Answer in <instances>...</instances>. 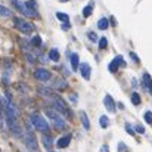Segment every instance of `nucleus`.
<instances>
[{"label": "nucleus", "mask_w": 152, "mask_h": 152, "mask_svg": "<svg viewBox=\"0 0 152 152\" xmlns=\"http://www.w3.org/2000/svg\"><path fill=\"white\" fill-rule=\"evenodd\" d=\"M25 146H27L31 152H37V149H39L36 134H34L33 130H30L28 127H27V130H25Z\"/></svg>", "instance_id": "nucleus-4"}, {"label": "nucleus", "mask_w": 152, "mask_h": 152, "mask_svg": "<svg viewBox=\"0 0 152 152\" xmlns=\"http://www.w3.org/2000/svg\"><path fill=\"white\" fill-rule=\"evenodd\" d=\"M78 69H80V74H81V77L84 80H90V65L87 62L80 64V68Z\"/></svg>", "instance_id": "nucleus-9"}, {"label": "nucleus", "mask_w": 152, "mask_h": 152, "mask_svg": "<svg viewBox=\"0 0 152 152\" xmlns=\"http://www.w3.org/2000/svg\"><path fill=\"white\" fill-rule=\"evenodd\" d=\"M62 1H68V0H62Z\"/></svg>", "instance_id": "nucleus-37"}, {"label": "nucleus", "mask_w": 152, "mask_h": 152, "mask_svg": "<svg viewBox=\"0 0 152 152\" xmlns=\"http://www.w3.org/2000/svg\"><path fill=\"white\" fill-rule=\"evenodd\" d=\"M143 118H145V121H146L148 124H152V112L151 111H146L145 115H143Z\"/></svg>", "instance_id": "nucleus-25"}, {"label": "nucleus", "mask_w": 152, "mask_h": 152, "mask_svg": "<svg viewBox=\"0 0 152 152\" xmlns=\"http://www.w3.org/2000/svg\"><path fill=\"white\" fill-rule=\"evenodd\" d=\"M130 56H132V59L136 62V64H139V58H137V55L136 53H133V52H130Z\"/></svg>", "instance_id": "nucleus-32"}, {"label": "nucleus", "mask_w": 152, "mask_h": 152, "mask_svg": "<svg viewBox=\"0 0 152 152\" xmlns=\"http://www.w3.org/2000/svg\"><path fill=\"white\" fill-rule=\"evenodd\" d=\"M106 46H108V40L105 37H102L101 40H99V48L101 49H106Z\"/></svg>", "instance_id": "nucleus-27"}, {"label": "nucleus", "mask_w": 152, "mask_h": 152, "mask_svg": "<svg viewBox=\"0 0 152 152\" xmlns=\"http://www.w3.org/2000/svg\"><path fill=\"white\" fill-rule=\"evenodd\" d=\"M71 66H72L74 71H77V69L80 68V64H78V55H77V53H72V55H71Z\"/></svg>", "instance_id": "nucleus-16"}, {"label": "nucleus", "mask_w": 152, "mask_h": 152, "mask_svg": "<svg viewBox=\"0 0 152 152\" xmlns=\"http://www.w3.org/2000/svg\"><path fill=\"white\" fill-rule=\"evenodd\" d=\"M92 12H93V3L87 4V6L83 9V16H84V18H89V16L92 15Z\"/></svg>", "instance_id": "nucleus-19"}, {"label": "nucleus", "mask_w": 152, "mask_h": 152, "mask_svg": "<svg viewBox=\"0 0 152 152\" xmlns=\"http://www.w3.org/2000/svg\"><path fill=\"white\" fill-rule=\"evenodd\" d=\"M1 105H3V101L0 99V115H1V112H3V109H1Z\"/></svg>", "instance_id": "nucleus-35"}, {"label": "nucleus", "mask_w": 152, "mask_h": 152, "mask_svg": "<svg viewBox=\"0 0 152 152\" xmlns=\"http://www.w3.org/2000/svg\"><path fill=\"white\" fill-rule=\"evenodd\" d=\"M46 115L50 118L52 124H53V127H55L56 130H64V129H66V124H65V121H64V115L58 114V112L53 111V109H48V111H46Z\"/></svg>", "instance_id": "nucleus-1"}, {"label": "nucleus", "mask_w": 152, "mask_h": 152, "mask_svg": "<svg viewBox=\"0 0 152 152\" xmlns=\"http://www.w3.org/2000/svg\"><path fill=\"white\" fill-rule=\"evenodd\" d=\"M13 25H15V28H18L24 34H30V33L34 31V25L24 21V19H21V18H13Z\"/></svg>", "instance_id": "nucleus-5"}, {"label": "nucleus", "mask_w": 152, "mask_h": 152, "mask_svg": "<svg viewBox=\"0 0 152 152\" xmlns=\"http://www.w3.org/2000/svg\"><path fill=\"white\" fill-rule=\"evenodd\" d=\"M101 152H109V148L105 145V146H102V148H101Z\"/></svg>", "instance_id": "nucleus-34"}, {"label": "nucleus", "mask_w": 152, "mask_h": 152, "mask_svg": "<svg viewBox=\"0 0 152 152\" xmlns=\"http://www.w3.org/2000/svg\"><path fill=\"white\" fill-rule=\"evenodd\" d=\"M87 36H89V39H90L92 42H98V36H96V33H93V31H90V33H89Z\"/></svg>", "instance_id": "nucleus-28"}, {"label": "nucleus", "mask_w": 152, "mask_h": 152, "mask_svg": "<svg viewBox=\"0 0 152 152\" xmlns=\"http://www.w3.org/2000/svg\"><path fill=\"white\" fill-rule=\"evenodd\" d=\"M108 27H109V21H108L106 18H101L99 22H98V28H99V30H106Z\"/></svg>", "instance_id": "nucleus-18"}, {"label": "nucleus", "mask_w": 152, "mask_h": 152, "mask_svg": "<svg viewBox=\"0 0 152 152\" xmlns=\"http://www.w3.org/2000/svg\"><path fill=\"white\" fill-rule=\"evenodd\" d=\"M80 120H81V124H83V127L86 129V130H90V121H89V117H87V114L84 112V111H80Z\"/></svg>", "instance_id": "nucleus-13"}, {"label": "nucleus", "mask_w": 152, "mask_h": 152, "mask_svg": "<svg viewBox=\"0 0 152 152\" xmlns=\"http://www.w3.org/2000/svg\"><path fill=\"white\" fill-rule=\"evenodd\" d=\"M69 142H71V134H65V136H62V137L58 139V142H56V148H59V149L66 148V146L69 145Z\"/></svg>", "instance_id": "nucleus-10"}, {"label": "nucleus", "mask_w": 152, "mask_h": 152, "mask_svg": "<svg viewBox=\"0 0 152 152\" xmlns=\"http://www.w3.org/2000/svg\"><path fill=\"white\" fill-rule=\"evenodd\" d=\"M12 15H13V13H12L10 9H7L6 6L0 4V16H3V18H10Z\"/></svg>", "instance_id": "nucleus-17"}, {"label": "nucleus", "mask_w": 152, "mask_h": 152, "mask_svg": "<svg viewBox=\"0 0 152 152\" xmlns=\"http://www.w3.org/2000/svg\"><path fill=\"white\" fill-rule=\"evenodd\" d=\"M143 87H146L148 92L152 95V78H151V75H149L148 72L143 74Z\"/></svg>", "instance_id": "nucleus-14"}, {"label": "nucleus", "mask_w": 152, "mask_h": 152, "mask_svg": "<svg viewBox=\"0 0 152 152\" xmlns=\"http://www.w3.org/2000/svg\"><path fill=\"white\" fill-rule=\"evenodd\" d=\"M56 18H58L61 22H64V24H65V22H69V18H68V15H66V13L58 12V13H56Z\"/></svg>", "instance_id": "nucleus-21"}, {"label": "nucleus", "mask_w": 152, "mask_h": 152, "mask_svg": "<svg viewBox=\"0 0 152 152\" xmlns=\"http://www.w3.org/2000/svg\"><path fill=\"white\" fill-rule=\"evenodd\" d=\"M62 30H65V31H66V30H69V22H65V24L62 25Z\"/></svg>", "instance_id": "nucleus-33"}, {"label": "nucleus", "mask_w": 152, "mask_h": 152, "mask_svg": "<svg viewBox=\"0 0 152 152\" xmlns=\"http://www.w3.org/2000/svg\"><path fill=\"white\" fill-rule=\"evenodd\" d=\"M126 132H127L129 134H132V136H134V130H133V127H132L130 124H126Z\"/></svg>", "instance_id": "nucleus-29"}, {"label": "nucleus", "mask_w": 152, "mask_h": 152, "mask_svg": "<svg viewBox=\"0 0 152 152\" xmlns=\"http://www.w3.org/2000/svg\"><path fill=\"white\" fill-rule=\"evenodd\" d=\"M118 66H126V62H124V59H123V56H121V55H118V56H115V58H114V61L109 64L108 69H109L111 72H117Z\"/></svg>", "instance_id": "nucleus-8"}, {"label": "nucleus", "mask_w": 152, "mask_h": 152, "mask_svg": "<svg viewBox=\"0 0 152 152\" xmlns=\"http://www.w3.org/2000/svg\"><path fill=\"white\" fill-rule=\"evenodd\" d=\"M136 132H137V133H140V134H143V133H145V129H143V126L137 124V126H136Z\"/></svg>", "instance_id": "nucleus-30"}, {"label": "nucleus", "mask_w": 152, "mask_h": 152, "mask_svg": "<svg viewBox=\"0 0 152 152\" xmlns=\"http://www.w3.org/2000/svg\"><path fill=\"white\" fill-rule=\"evenodd\" d=\"M25 6H27V7H30V9H34V10H36L37 3H36V0H27V1H25Z\"/></svg>", "instance_id": "nucleus-26"}, {"label": "nucleus", "mask_w": 152, "mask_h": 152, "mask_svg": "<svg viewBox=\"0 0 152 152\" xmlns=\"http://www.w3.org/2000/svg\"><path fill=\"white\" fill-rule=\"evenodd\" d=\"M42 142H43L45 148H46L48 151H50V149H52V145H53V140H52V136H50V134H48V133H43V136H42Z\"/></svg>", "instance_id": "nucleus-12"}, {"label": "nucleus", "mask_w": 152, "mask_h": 152, "mask_svg": "<svg viewBox=\"0 0 152 152\" xmlns=\"http://www.w3.org/2000/svg\"><path fill=\"white\" fill-rule=\"evenodd\" d=\"M34 77H36L37 80H40V81H49L52 74H50V71H48V69H45V68H37V69L34 71Z\"/></svg>", "instance_id": "nucleus-7"}, {"label": "nucleus", "mask_w": 152, "mask_h": 152, "mask_svg": "<svg viewBox=\"0 0 152 152\" xmlns=\"http://www.w3.org/2000/svg\"><path fill=\"white\" fill-rule=\"evenodd\" d=\"M10 3H12V4H13V7H15L16 10H19L22 15H25V16H30V18H39V13H37V10L27 7V6H25V3H21L19 0H10Z\"/></svg>", "instance_id": "nucleus-3"}, {"label": "nucleus", "mask_w": 152, "mask_h": 152, "mask_svg": "<svg viewBox=\"0 0 152 152\" xmlns=\"http://www.w3.org/2000/svg\"><path fill=\"white\" fill-rule=\"evenodd\" d=\"M31 45H33L34 48H40V46H42V39H40L39 36H36V37L31 40Z\"/></svg>", "instance_id": "nucleus-24"}, {"label": "nucleus", "mask_w": 152, "mask_h": 152, "mask_svg": "<svg viewBox=\"0 0 152 152\" xmlns=\"http://www.w3.org/2000/svg\"><path fill=\"white\" fill-rule=\"evenodd\" d=\"M31 123H33V126H34V129L36 130H39V132H43V133H48L49 130H50V126L48 124V121L40 115V114H33L31 115Z\"/></svg>", "instance_id": "nucleus-2"}, {"label": "nucleus", "mask_w": 152, "mask_h": 152, "mask_svg": "<svg viewBox=\"0 0 152 152\" xmlns=\"http://www.w3.org/2000/svg\"><path fill=\"white\" fill-rule=\"evenodd\" d=\"M99 124H101L102 129H106V127L109 126V118H108L106 115H102L101 118H99Z\"/></svg>", "instance_id": "nucleus-20"}, {"label": "nucleus", "mask_w": 152, "mask_h": 152, "mask_svg": "<svg viewBox=\"0 0 152 152\" xmlns=\"http://www.w3.org/2000/svg\"><path fill=\"white\" fill-rule=\"evenodd\" d=\"M132 102H133V105H140V95L139 93H132Z\"/></svg>", "instance_id": "nucleus-23"}, {"label": "nucleus", "mask_w": 152, "mask_h": 152, "mask_svg": "<svg viewBox=\"0 0 152 152\" xmlns=\"http://www.w3.org/2000/svg\"><path fill=\"white\" fill-rule=\"evenodd\" d=\"M118 151H120V152H127V148H126V145H124L123 142L118 145Z\"/></svg>", "instance_id": "nucleus-31"}, {"label": "nucleus", "mask_w": 152, "mask_h": 152, "mask_svg": "<svg viewBox=\"0 0 152 152\" xmlns=\"http://www.w3.org/2000/svg\"><path fill=\"white\" fill-rule=\"evenodd\" d=\"M103 103H105V108H106L109 112H115V102H114V99H112L109 95H106V96L103 98Z\"/></svg>", "instance_id": "nucleus-11"}, {"label": "nucleus", "mask_w": 152, "mask_h": 152, "mask_svg": "<svg viewBox=\"0 0 152 152\" xmlns=\"http://www.w3.org/2000/svg\"><path fill=\"white\" fill-rule=\"evenodd\" d=\"M49 58H50L52 61H59V52L56 50V49H52L49 52Z\"/></svg>", "instance_id": "nucleus-22"}, {"label": "nucleus", "mask_w": 152, "mask_h": 152, "mask_svg": "<svg viewBox=\"0 0 152 152\" xmlns=\"http://www.w3.org/2000/svg\"><path fill=\"white\" fill-rule=\"evenodd\" d=\"M53 87L58 89V90H65V89L68 87V83H66L65 80H62V78H58L56 83H53Z\"/></svg>", "instance_id": "nucleus-15"}, {"label": "nucleus", "mask_w": 152, "mask_h": 152, "mask_svg": "<svg viewBox=\"0 0 152 152\" xmlns=\"http://www.w3.org/2000/svg\"><path fill=\"white\" fill-rule=\"evenodd\" d=\"M53 103H55V106H56V109L64 115V117H66L68 120H71L72 118V112H71V109L66 106V103L62 101L61 98H55V101H53Z\"/></svg>", "instance_id": "nucleus-6"}, {"label": "nucleus", "mask_w": 152, "mask_h": 152, "mask_svg": "<svg viewBox=\"0 0 152 152\" xmlns=\"http://www.w3.org/2000/svg\"><path fill=\"white\" fill-rule=\"evenodd\" d=\"M118 108H120V109H124V105H123V103L120 102V103H118Z\"/></svg>", "instance_id": "nucleus-36"}]
</instances>
